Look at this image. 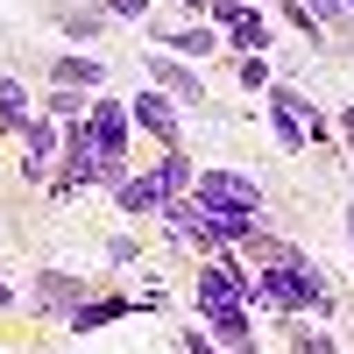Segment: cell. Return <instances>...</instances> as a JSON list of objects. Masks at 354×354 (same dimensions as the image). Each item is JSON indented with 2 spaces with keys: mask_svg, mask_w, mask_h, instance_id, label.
I'll list each match as a JSON object with an SVG mask.
<instances>
[{
  "mask_svg": "<svg viewBox=\"0 0 354 354\" xmlns=\"http://www.w3.org/2000/svg\"><path fill=\"white\" fill-rule=\"evenodd\" d=\"M192 205H198V220H205V227H220V234H227V241H248V234H255V213H262V192L248 185V177L198 170Z\"/></svg>",
  "mask_w": 354,
  "mask_h": 354,
  "instance_id": "6da1fadb",
  "label": "cell"
},
{
  "mask_svg": "<svg viewBox=\"0 0 354 354\" xmlns=\"http://www.w3.org/2000/svg\"><path fill=\"white\" fill-rule=\"evenodd\" d=\"M255 305L270 312H305V305H326V283L305 255H277L270 270H255Z\"/></svg>",
  "mask_w": 354,
  "mask_h": 354,
  "instance_id": "7a4b0ae2",
  "label": "cell"
},
{
  "mask_svg": "<svg viewBox=\"0 0 354 354\" xmlns=\"http://www.w3.org/2000/svg\"><path fill=\"white\" fill-rule=\"evenodd\" d=\"M192 185V163L185 156H163L156 170H142V177H121V213H163V205Z\"/></svg>",
  "mask_w": 354,
  "mask_h": 354,
  "instance_id": "3957f363",
  "label": "cell"
},
{
  "mask_svg": "<svg viewBox=\"0 0 354 354\" xmlns=\"http://www.w3.org/2000/svg\"><path fill=\"white\" fill-rule=\"evenodd\" d=\"M85 121H93V142H100V163H106V177H121V156H128V113L121 106H85Z\"/></svg>",
  "mask_w": 354,
  "mask_h": 354,
  "instance_id": "277c9868",
  "label": "cell"
},
{
  "mask_svg": "<svg viewBox=\"0 0 354 354\" xmlns=\"http://www.w3.org/2000/svg\"><path fill=\"white\" fill-rule=\"evenodd\" d=\"M220 28H227L241 50H262V43H270V21H262L248 0H220Z\"/></svg>",
  "mask_w": 354,
  "mask_h": 354,
  "instance_id": "5b68a950",
  "label": "cell"
},
{
  "mask_svg": "<svg viewBox=\"0 0 354 354\" xmlns=\"http://www.w3.org/2000/svg\"><path fill=\"white\" fill-rule=\"evenodd\" d=\"M135 298H93V305H78L71 312V333H93V326H113V319H128Z\"/></svg>",
  "mask_w": 354,
  "mask_h": 354,
  "instance_id": "8992f818",
  "label": "cell"
},
{
  "mask_svg": "<svg viewBox=\"0 0 354 354\" xmlns=\"http://www.w3.org/2000/svg\"><path fill=\"white\" fill-rule=\"evenodd\" d=\"M135 121L149 128L156 142H177V113H170V100H156V93H142V100H135Z\"/></svg>",
  "mask_w": 354,
  "mask_h": 354,
  "instance_id": "52a82bcc",
  "label": "cell"
},
{
  "mask_svg": "<svg viewBox=\"0 0 354 354\" xmlns=\"http://www.w3.org/2000/svg\"><path fill=\"white\" fill-rule=\"evenodd\" d=\"M106 71L93 64V57H57V85H100Z\"/></svg>",
  "mask_w": 354,
  "mask_h": 354,
  "instance_id": "ba28073f",
  "label": "cell"
},
{
  "mask_svg": "<svg viewBox=\"0 0 354 354\" xmlns=\"http://www.w3.org/2000/svg\"><path fill=\"white\" fill-rule=\"evenodd\" d=\"M149 71H156V78L170 85V93H177V100H198V78H192L185 64H170V57H156V64H149Z\"/></svg>",
  "mask_w": 354,
  "mask_h": 354,
  "instance_id": "9c48e42d",
  "label": "cell"
},
{
  "mask_svg": "<svg viewBox=\"0 0 354 354\" xmlns=\"http://www.w3.org/2000/svg\"><path fill=\"white\" fill-rule=\"evenodd\" d=\"M0 121H8V128H28V93H21L15 78L0 85Z\"/></svg>",
  "mask_w": 354,
  "mask_h": 354,
  "instance_id": "30bf717a",
  "label": "cell"
},
{
  "mask_svg": "<svg viewBox=\"0 0 354 354\" xmlns=\"http://www.w3.org/2000/svg\"><path fill=\"white\" fill-rule=\"evenodd\" d=\"M170 50H185V57H205L213 50V28H177V36H163Z\"/></svg>",
  "mask_w": 354,
  "mask_h": 354,
  "instance_id": "8fae6325",
  "label": "cell"
},
{
  "mask_svg": "<svg viewBox=\"0 0 354 354\" xmlns=\"http://www.w3.org/2000/svg\"><path fill=\"white\" fill-rule=\"evenodd\" d=\"M43 163H50V128L28 121V177H43Z\"/></svg>",
  "mask_w": 354,
  "mask_h": 354,
  "instance_id": "7c38bea8",
  "label": "cell"
},
{
  "mask_svg": "<svg viewBox=\"0 0 354 354\" xmlns=\"http://www.w3.org/2000/svg\"><path fill=\"white\" fill-rule=\"evenodd\" d=\"M43 298H50V305H64V298H78V277H43Z\"/></svg>",
  "mask_w": 354,
  "mask_h": 354,
  "instance_id": "4fadbf2b",
  "label": "cell"
},
{
  "mask_svg": "<svg viewBox=\"0 0 354 354\" xmlns=\"http://www.w3.org/2000/svg\"><path fill=\"white\" fill-rule=\"evenodd\" d=\"M241 85H248V93H262V85H270V71H262V50H255L248 64H241Z\"/></svg>",
  "mask_w": 354,
  "mask_h": 354,
  "instance_id": "5bb4252c",
  "label": "cell"
},
{
  "mask_svg": "<svg viewBox=\"0 0 354 354\" xmlns=\"http://www.w3.org/2000/svg\"><path fill=\"white\" fill-rule=\"evenodd\" d=\"M113 15H121V21H142V15H149V0H113Z\"/></svg>",
  "mask_w": 354,
  "mask_h": 354,
  "instance_id": "9a60e30c",
  "label": "cell"
},
{
  "mask_svg": "<svg viewBox=\"0 0 354 354\" xmlns=\"http://www.w3.org/2000/svg\"><path fill=\"white\" fill-rule=\"evenodd\" d=\"M305 8H312L319 21H333V28H340V0H305Z\"/></svg>",
  "mask_w": 354,
  "mask_h": 354,
  "instance_id": "2e32d148",
  "label": "cell"
},
{
  "mask_svg": "<svg viewBox=\"0 0 354 354\" xmlns=\"http://www.w3.org/2000/svg\"><path fill=\"white\" fill-rule=\"evenodd\" d=\"M340 135H347V142H354V113H340Z\"/></svg>",
  "mask_w": 354,
  "mask_h": 354,
  "instance_id": "e0dca14e",
  "label": "cell"
},
{
  "mask_svg": "<svg viewBox=\"0 0 354 354\" xmlns=\"http://www.w3.org/2000/svg\"><path fill=\"white\" fill-rule=\"evenodd\" d=\"M347 241H354V213H347Z\"/></svg>",
  "mask_w": 354,
  "mask_h": 354,
  "instance_id": "ac0fdd59",
  "label": "cell"
},
{
  "mask_svg": "<svg viewBox=\"0 0 354 354\" xmlns=\"http://www.w3.org/2000/svg\"><path fill=\"white\" fill-rule=\"evenodd\" d=\"M0 305H8V283H0Z\"/></svg>",
  "mask_w": 354,
  "mask_h": 354,
  "instance_id": "d6986e66",
  "label": "cell"
},
{
  "mask_svg": "<svg viewBox=\"0 0 354 354\" xmlns=\"http://www.w3.org/2000/svg\"><path fill=\"white\" fill-rule=\"evenodd\" d=\"M347 8H354V0H347Z\"/></svg>",
  "mask_w": 354,
  "mask_h": 354,
  "instance_id": "ffe728a7",
  "label": "cell"
}]
</instances>
